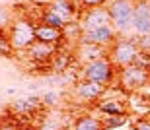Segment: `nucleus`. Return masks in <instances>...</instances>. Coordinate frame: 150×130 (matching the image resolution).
Here are the masks:
<instances>
[{
	"label": "nucleus",
	"instance_id": "nucleus-1",
	"mask_svg": "<svg viewBox=\"0 0 150 130\" xmlns=\"http://www.w3.org/2000/svg\"><path fill=\"white\" fill-rule=\"evenodd\" d=\"M8 41L14 52H25L35 41V22L29 17H14L8 27Z\"/></svg>",
	"mask_w": 150,
	"mask_h": 130
},
{
	"label": "nucleus",
	"instance_id": "nucleus-2",
	"mask_svg": "<svg viewBox=\"0 0 150 130\" xmlns=\"http://www.w3.org/2000/svg\"><path fill=\"white\" fill-rule=\"evenodd\" d=\"M137 0H109L107 10L111 16V25L115 27L119 37H127L133 33V17Z\"/></svg>",
	"mask_w": 150,
	"mask_h": 130
},
{
	"label": "nucleus",
	"instance_id": "nucleus-3",
	"mask_svg": "<svg viewBox=\"0 0 150 130\" xmlns=\"http://www.w3.org/2000/svg\"><path fill=\"white\" fill-rule=\"evenodd\" d=\"M140 55V49L134 41V35H129V37H119L111 45L107 57L113 62V66L117 68V72L121 68H127L131 64L137 62V57Z\"/></svg>",
	"mask_w": 150,
	"mask_h": 130
},
{
	"label": "nucleus",
	"instance_id": "nucleus-4",
	"mask_svg": "<svg viewBox=\"0 0 150 130\" xmlns=\"http://www.w3.org/2000/svg\"><path fill=\"white\" fill-rule=\"evenodd\" d=\"M80 76H82L80 80H90V82H96V84H101L107 87L109 84H113L117 80V68L113 66L109 57H101L84 64Z\"/></svg>",
	"mask_w": 150,
	"mask_h": 130
},
{
	"label": "nucleus",
	"instance_id": "nucleus-5",
	"mask_svg": "<svg viewBox=\"0 0 150 130\" xmlns=\"http://www.w3.org/2000/svg\"><path fill=\"white\" fill-rule=\"evenodd\" d=\"M62 49V43L61 45H51V43H41V41H35L33 45L29 47L25 52H22L23 58L29 62V66H35L39 72H49L51 74V62L55 55Z\"/></svg>",
	"mask_w": 150,
	"mask_h": 130
},
{
	"label": "nucleus",
	"instance_id": "nucleus-6",
	"mask_svg": "<svg viewBox=\"0 0 150 130\" xmlns=\"http://www.w3.org/2000/svg\"><path fill=\"white\" fill-rule=\"evenodd\" d=\"M117 82L129 91H140L150 85V70L139 64H131L117 72Z\"/></svg>",
	"mask_w": 150,
	"mask_h": 130
},
{
	"label": "nucleus",
	"instance_id": "nucleus-7",
	"mask_svg": "<svg viewBox=\"0 0 150 130\" xmlns=\"http://www.w3.org/2000/svg\"><path fill=\"white\" fill-rule=\"evenodd\" d=\"M119 39L115 27L113 25H105L100 29H88L82 31L78 45H96V47H103V49H111V45Z\"/></svg>",
	"mask_w": 150,
	"mask_h": 130
},
{
	"label": "nucleus",
	"instance_id": "nucleus-8",
	"mask_svg": "<svg viewBox=\"0 0 150 130\" xmlns=\"http://www.w3.org/2000/svg\"><path fill=\"white\" fill-rule=\"evenodd\" d=\"M80 22H82V31L88 29H100L105 25H111V16L107 6H100V8H90L80 14Z\"/></svg>",
	"mask_w": 150,
	"mask_h": 130
},
{
	"label": "nucleus",
	"instance_id": "nucleus-9",
	"mask_svg": "<svg viewBox=\"0 0 150 130\" xmlns=\"http://www.w3.org/2000/svg\"><path fill=\"white\" fill-rule=\"evenodd\" d=\"M105 89L107 87L101 84H96V82H90V80H78V82H74L72 93L84 103H98V99H101Z\"/></svg>",
	"mask_w": 150,
	"mask_h": 130
},
{
	"label": "nucleus",
	"instance_id": "nucleus-10",
	"mask_svg": "<svg viewBox=\"0 0 150 130\" xmlns=\"http://www.w3.org/2000/svg\"><path fill=\"white\" fill-rule=\"evenodd\" d=\"M10 111L12 115H18V117H33L35 113H41L45 109L41 97L37 95H29V97H23V99H12L10 101Z\"/></svg>",
	"mask_w": 150,
	"mask_h": 130
},
{
	"label": "nucleus",
	"instance_id": "nucleus-11",
	"mask_svg": "<svg viewBox=\"0 0 150 130\" xmlns=\"http://www.w3.org/2000/svg\"><path fill=\"white\" fill-rule=\"evenodd\" d=\"M150 33V0H137L133 17V35Z\"/></svg>",
	"mask_w": 150,
	"mask_h": 130
},
{
	"label": "nucleus",
	"instance_id": "nucleus-12",
	"mask_svg": "<svg viewBox=\"0 0 150 130\" xmlns=\"http://www.w3.org/2000/svg\"><path fill=\"white\" fill-rule=\"evenodd\" d=\"M35 39L41 43L61 45L62 41H67V37H64V29L51 27L47 23H35Z\"/></svg>",
	"mask_w": 150,
	"mask_h": 130
},
{
	"label": "nucleus",
	"instance_id": "nucleus-13",
	"mask_svg": "<svg viewBox=\"0 0 150 130\" xmlns=\"http://www.w3.org/2000/svg\"><path fill=\"white\" fill-rule=\"evenodd\" d=\"M78 58L70 49H61V51L55 55L53 62H51V72L53 74H67L70 68L74 66Z\"/></svg>",
	"mask_w": 150,
	"mask_h": 130
},
{
	"label": "nucleus",
	"instance_id": "nucleus-14",
	"mask_svg": "<svg viewBox=\"0 0 150 130\" xmlns=\"http://www.w3.org/2000/svg\"><path fill=\"white\" fill-rule=\"evenodd\" d=\"M35 23H47V25H51V27H57V29H64L68 25L67 20H62L59 14H57L51 6H43L41 8V12H39V17Z\"/></svg>",
	"mask_w": 150,
	"mask_h": 130
},
{
	"label": "nucleus",
	"instance_id": "nucleus-15",
	"mask_svg": "<svg viewBox=\"0 0 150 130\" xmlns=\"http://www.w3.org/2000/svg\"><path fill=\"white\" fill-rule=\"evenodd\" d=\"M70 130H105V128H103V119L101 117L82 115V117L74 119Z\"/></svg>",
	"mask_w": 150,
	"mask_h": 130
},
{
	"label": "nucleus",
	"instance_id": "nucleus-16",
	"mask_svg": "<svg viewBox=\"0 0 150 130\" xmlns=\"http://www.w3.org/2000/svg\"><path fill=\"white\" fill-rule=\"evenodd\" d=\"M96 109L101 113V117H129L127 109L123 107L117 99H105L96 105Z\"/></svg>",
	"mask_w": 150,
	"mask_h": 130
},
{
	"label": "nucleus",
	"instance_id": "nucleus-17",
	"mask_svg": "<svg viewBox=\"0 0 150 130\" xmlns=\"http://www.w3.org/2000/svg\"><path fill=\"white\" fill-rule=\"evenodd\" d=\"M62 128H68V126H64V122H61L55 115H49V117L43 119V122L39 124V130H62Z\"/></svg>",
	"mask_w": 150,
	"mask_h": 130
},
{
	"label": "nucleus",
	"instance_id": "nucleus-18",
	"mask_svg": "<svg viewBox=\"0 0 150 130\" xmlns=\"http://www.w3.org/2000/svg\"><path fill=\"white\" fill-rule=\"evenodd\" d=\"M103 119V128L111 130V128H119V126H125L129 122V117H101Z\"/></svg>",
	"mask_w": 150,
	"mask_h": 130
},
{
	"label": "nucleus",
	"instance_id": "nucleus-19",
	"mask_svg": "<svg viewBox=\"0 0 150 130\" xmlns=\"http://www.w3.org/2000/svg\"><path fill=\"white\" fill-rule=\"evenodd\" d=\"M12 52L14 51H12L10 41H8V29L0 27V57H10Z\"/></svg>",
	"mask_w": 150,
	"mask_h": 130
},
{
	"label": "nucleus",
	"instance_id": "nucleus-20",
	"mask_svg": "<svg viewBox=\"0 0 150 130\" xmlns=\"http://www.w3.org/2000/svg\"><path fill=\"white\" fill-rule=\"evenodd\" d=\"M78 6V10L84 12V10H90V8H100V6H107L109 0H74Z\"/></svg>",
	"mask_w": 150,
	"mask_h": 130
},
{
	"label": "nucleus",
	"instance_id": "nucleus-21",
	"mask_svg": "<svg viewBox=\"0 0 150 130\" xmlns=\"http://www.w3.org/2000/svg\"><path fill=\"white\" fill-rule=\"evenodd\" d=\"M41 101H43L45 107H57L59 105V93L57 91H45L43 95H41Z\"/></svg>",
	"mask_w": 150,
	"mask_h": 130
},
{
	"label": "nucleus",
	"instance_id": "nucleus-22",
	"mask_svg": "<svg viewBox=\"0 0 150 130\" xmlns=\"http://www.w3.org/2000/svg\"><path fill=\"white\" fill-rule=\"evenodd\" d=\"M134 41H137L140 51L150 52V33L148 35H134Z\"/></svg>",
	"mask_w": 150,
	"mask_h": 130
},
{
	"label": "nucleus",
	"instance_id": "nucleus-23",
	"mask_svg": "<svg viewBox=\"0 0 150 130\" xmlns=\"http://www.w3.org/2000/svg\"><path fill=\"white\" fill-rule=\"evenodd\" d=\"M14 22V17H12L10 10L8 8H0V27H10V23Z\"/></svg>",
	"mask_w": 150,
	"mask_h": 130
},
{
	"label": "nucleus",
	"instance_id": "nucleus-24",
	"mask_svg": "<svg viewBox=\"0 0 150 130\" xmlns=\"http://www.w3.org/2000/svg\"><path fill=\"white\" fill-rule=\"evenodd\" d=\"M131 128L133 130H150V120L146 117H139L131 122Z\"/></svg>",
	"mask_w": 150,
	"mask_h": 130
},
{
	"label": "nucleus",
	"instance_id": "nucleus-25",
	"mask_svg": "<svg viewBox=\"0 0 150 130\" xmlns=\"http://www.w3.org/2000/svg\"><path fill=\"white\" fill-rule=\"evenodd\" d=\"M142 117H146V119H148V120H150V109H148V111H146V113H144V115H142Z\"/></svg>",
	"mask_w": 150,
	"mask_h": 130
},
{
	"label": "nucleus",
	"instance_id": "nucleus-26",
	"mask_svg": "<svg viewBox=\"0 0 150 130\" xmlns=\"http://www.w3.org/2000/svg\"><path fill=\"white\" fill-rule=\"evenodd\" d=\"M62 130H70V126H68V128H62Z\"/></svg>",
	"mask_w": 150,
	"mask_h": 130
},
{
	"label": "nucleus",
	"instance_id": "nucleus-27",
	"mask_svg": "<svg viewBox=\"0 0 150 130\" xmlns=\"http://www.w3.org/2000/svg\"><path fill=\"white\" fill-rule=\"evenodd\" d=\"M148 99H150V95H148Z\"/></svg>",
	"mask_w": 150,
	"mask_h": 130
},
{
	"label": "nucleus",
	"instance_id": "nucleus-28",
	"mask_svg": "<svg viewBox=\"0 0 150 130\" xmlns=\"http://www.w3.org/2000/svg\"><path fill=\"white\" fill-rule=\"evenodd\" d=\"M22 130H23V128H22Z\"/></svg>",
	"mask_w": 150,
	"mask_h": 130
}]
</instances>
